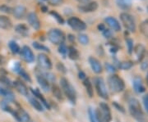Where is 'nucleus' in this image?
Masks as SVG:
<instances>
[{"label":"nucleus","mask_w":148,"mask_h":122,"mask_svg":"<svg viewBox=\"0 0 148 122\" xmlns=\"http://www.w3.org/2000/svg\"><path fill=\"white\" fill-rule=\"evenodd\" d=\"M108 85L111 92L114 94L121 93L124 90L125 88L124 81L117 75H113L110 76V78L108 79Z\"/></svg>","instance_id":"f257e3e1"},{"label":"nucleus","mask_w":148,"mask_h":122,"mask_svg":"<svg viewBox=\"0 0 148 122\" xmlns=\"http://www.w3.org/2000/svg\"><path fill=\"white\" fill-rule=\"evenodd\" d=\"M60 85H61V89L64 92V94L69 98V101L72 103H75L76 98H77V94H76V90H75L73 86L71 85L69 80L64 77L61 78Z\"/></svg>","instance_id":"f03ea898"},{"label":"nucleus","mask_w":148,"mask_h":122,"mask_svg":"<svg viewBox=\"0 0 148 122\" xmlns=\"http://www.w3.org/2000/svg\"><path fill=\"white\" fill-rule=\"evenodd\" d=\"M96 116L99 122H110L112 120L111 111L110 106L106 102H101L99 108L95 110Z\"/></svg>","instance_id":"7ed1b4c3"},{"label":"nucleus","mask_w":148,"mask_h":122,"mask_svg":"<svg viewBox=\"0 0 148 122\" xmlns=\"http://www.w3.org/2000/svg\"><path fill=\"white\" fill-rule=\"evenodd\" d=\"M128 106H129V112L132 115V117L138 121H141L143 118V112L140 102L138 99L131 98L128 102Z\"/></svg>","instance_id":"20e7f679"},{"label":"nucleus","mask_w":148,"mask_h":122,"mask_svg":"<svg viewBox=\"0 0 148 122\" xmlns=\"http://www.w3.org/2000/svg\"><path fill=\"white\" fill-rule=\"evenodd\" d=\"M48 39L53 44L60 45L61 43H64L65 40V35L59 29H51L48 32Z\"/></svg>","instance_id":"39448f33"},{"label":"nucleus","mask_w":148,"mask_h":122,"mask_svg":"<svg viewBox=\"0 0 148 122\" xmlns=\"http://www.w3.org/2000/svg\"><path fill=\"white\" fill-rule=\"evenodd\" d=\"M120 19L123 26L127 29L128 31L135 32L136 30V22L134 17L127 12H123L120 14Z\"/></svg>","instance_id":"423d86ee"},{"label":"nucleus","mask_w":148,"mask_h":122,"mask_svg":"<svg viewBox=\"0 0 148 122\" xmlns=\"http://www.w3.org/2000/svg\"><path fill=\"white\" fill-rule=\"evenodd\" d=\"M68 24L69 26L76 31H82L86 29V23L77 16H72L69 18Z\"/></svg>","instance_id":"0eeeda50"},{"label":"nucleus","mask_w":148,"mask_h":122,"mask_svg":"<svg viewBox=\"0 0 148 122\" xmlns=\"http://www.w3.org/2000/svg\"><path fill=\"white\" fill-rule=\"evenodd\" d=\"M95 85L98 95L101 97L102 98H104V99H108L109 94H108V91H107V89H106L104 80L102 78H100V77L95 78Z\"/></svg>","instance_id":"6e6552de"},{"label":"nucleus","mask_w":148,"mask_h":122,"mask_svg":"<svg viewBox=\"0 0 148 122\" xmlns=\"http://www.w3.org/2000/svg\"><path fill=\"white\" fill-rule=\"evenodd\" d=\"M37 62L40 68L45 70L52 69V62L49 58L45 53H40L37 57Z\"/></svg>","instance_id":"1a4fd4ad"},{"label":"nucleus","mask_w":148,"mask_h":122,"mask_svg":"<svg viewBox=\"0 0 148 122\" xmlns=\"http://www.w3.org/2000/svg\"><path fill=\"white\" fill-rule=\"evenodd\" d=\"M21 56L25 62L32 63L35 61V55L32 50L28 46H24L21 50Z\"/></svg>","instance_id":"9d476101"},{"label":"nucleus","mask_w":148,"mask_h":122,"mask_svg":"<svg viewBox=\"0 0 148 122\" xmlns=\"http://www.w3.org/2000/svg\"><path fill=\"white\" fill-rule=\"evenodd\" d=\"M27 21L29 23V25L35 30H40V19L37 16L36 13L35 12H30L28 15H27Z\"/></svg>","instance_id":"9b49d317"},{"label":"nucleus","mask_w":148,"mask_h":122,"mask_svg":"<svg viewBox=\"0 0 148 122\" xmlns=\"http://www.w3.org/2000/svg\"><path fill=\"white\" fill-rule=\"evenodd\" d=\"M97 8H98V3H97V2H95V1L78 6V10L82 12H84V13L95 12L97 10Z\"/></svg>","instance_id":"f8f14e48"},{"label":"nucleus","mask_w":148,"mask_h":122,"mask_svg":"<svg viewBox=\"0 0 148 122\" xmlns=\"http://www.w3.org/2000/svg\"><path fill=\"white\" fill-rule=\"evenodd\" d=\"M106 23L109 26V27L110 28L111 30H113L114 31L119 32L121 30V26L119 24V22L117 21V19H115L113 16H108L105 19Z\"/></svg>","instance_id":"ddd939ff"},{"label":"nucleus","mask_w":148,"mask_h":122,"mask_svg":"<svg viewBox=\"0 0 148 122\" xmlns=\"http://www.w3.org/2000/svg\"><path fill=\"white\" fill-rule=\"evenodd\" d=\"M133 52L135 53L136 58H137V62H142L143 59L145 57V53H146V48L143 46V44L139 43L137 44L134 48H133Z\"/></svg>","instance_id":"4468645a"},{"label":"nucleus","mask_w":148,"mask_h":122,"mask_svg":"<svg viewBox=\"0 0 148 122\" xmlns=\"http://www.w3.org/2000/svg\"><path fill=\"white\" fill-rule=\"evenodd\" d=\"M12 14L15 16V18L18 19V20L23 19L27 15V8L24 6H16V7L13 8Z\"/></svg>","instance_id":"2eb2a0df"},{"label":"nucleus","mask_w":148,"mask_h":122,"mask_svg":"<svg viewBox=\"0 0 148 122\" xmlns=\"http://www.w3.org/2000/svg\"><path fill=\"white\" fill-rule=\"evenodd\" d=\"M36 79L39 85L40 86V88L45 92H48V91L50 89V85H49V80L42 74L37 75Z\"/></svg>","instance_id":"dca6fc26"},{"label":"nucleus","mask_w":148,"mask_h":122,"mask_svg":"<svg viewBox=\"0 0 148 122\" xmlns=\"http://www.w3.org/2000/svg\"><path fill=\"white\" fill-rule=\"evenodd\" d=\"M89 63H90L91 69L95 74H101L102 72V70H103L102 66H101V62L97 59L93 58V57H90L89 58Z\"/></svg>","instance_id":"f3484780"},{"label":"nucleus","mask_w":148,"mask_h":122,"mask_svg":"<svg viewBox=\"0 0 148 122\" xmlns=\"http://www.w3.org/2000/svg\"><path fill=\"white\" fill-rule=\"evenodd\" d=\"M132 86H133V89L136 93L138 94H142L145 91V86L143 85V80L141 79V77H135L133 82H132Z\"/></svg>","instance_id":"a211bd4d"},{"label":"nucleus","mask_w":148,"mask_h":122,"mask_svg":"<svg viewBox=\"0 0 148 122\" xmlns=\"http://www.w3.org/2000/svg\"><path fill=\"white\" fill-rule=\"evenodd\" d=\"M13 86L15 87L16 91L23 96H28V89L25 84H23L20 80H16L13 82Z\"/></svg>","instance_id":"6ab92c4d"},{"label":"nucleus","mask_w":148,"mask_h":122,"mask_svg":"<svg viewBox=\"0 0 148 122\" xmlns=\"http://www.w3.org/2000/svg\"><path fill=\"white\" fill-rule=\"evenodd\" d=\"M0 95L4 97L6 100L14 101V94L11 90L0 85Z\"/></svg>","instance_id":"aec40b11"},{"label":"nucleus","mask_w":148,"mask_h":122,"mask_svg":"<svg viewBox=\"0 0 148 122\" xmlns=\"http://www.w3.org/2000/svg\"><path fill=\"white\" fill-rule=\"evenodd\" d=\"M12 27V23L11 20L6 16H0V28L3 30H10Z\"/></svg>","instance_id":"412c9836"},{"label":"nucleus","mask_w":148,"mask_h":122,"mask_svg":"<svg viewBox=\"0 0 148 122\" xmlns=\"http://www.w3.org/2000/svg\"><path fill=\"white\" fill-rule=\"evenodd\" d=\"M31 91H32L33 95L35 96L36 98H39V99H40V101L41 102V103L44 105V106H45L48 109L50 108V106H49V102H48L46 101V99L44 98V96L40 93V91L38 90V89H31Z\"/></svg>","instance_id":"4be33fe9"},{"label":"nucleus","mask_w":148,"mask_h":122,"mask_svg":"<svg viewBox=\"0 0 148 122\" xmlns=\"http://www.w3.org/2000/svg\"><path fill=\"white\" fill-rule=\"evenodd\" d=\"M117 6L122 10H129L132 7V0H116Z\"/></svg>","instance_id":"5701e85b"},{"label":"nucleus","mask_w":148,"mask_h":122,"mask_svg":"<svg viewBox=\"0 0 148 122\" xmlns=\"http://www.w3.org/2000/svg\"><path fill=\"white\" fill-rule=\"evenodd\" d=\"M29 101L32 106L38 112H44V105L39 100H37L36 97H30Z\"/></svg>","instance_id":"b1692460"},{"label":"nucleus","mask_w":148,"mask_h":122,"mask_svg":"<svg viewBox=\"0 0 148 122\" xmlns=\"http://www.w3.org/2000/svg\"><path fill=\"white\" fill-rule=\"evenodd\" d=\"M15 30L17 32L19 35H21V36H24V37H27L29 35V28L25 25V24H19L15 27Z\"/></svg>","instance_id":"393cba45"},{"label":"nucleus","mask_w":148,"mask_h":122,"mask_svg":"<svg viewBox=\"0 0 148 122\" xmlns=\"http://www.w3.org/2000/svg\"><path fill=\"white\" fill-rule=\"evenodd\" d=\"M52 93H53V96L58 100H59V101H63L64 100V94H63L62 89L58 87V85H53L52 86Z\"/></svg>","instance_id":"a878e982"},{"label":"nucleus","mask_w":148,"mask_h":122,"mask_svg":"<svg viewBox=\"0 0 148 122\" xmlns=\"http://www.w3.org/2000/svg\"><path fill=\"white\" fill-rule=\"evenodd\" d=\"M68 53H69V58L72 60H77L79 58V52L77 50V48H75L73 46H70L68 48Z\"/></svg>","instance_id":"bb28decb"},{"label":"nucleus","mask_w":148,"mask_h":122,"mask_svg":"<svg viewBox=\"0 0 148 122\" xmlns=\"http://www.w3.org/2000/svg\"><path fill=\"white\" fill-rule=\"evenodd\" d=\"M84 83L85 87H86V93L87 94L89 95L90 98H92L93 97V94H94V90H93V87H92V84L90 81V80L88 78H86V80L83 81Z\"/></svg>","instance_id":"cd10ccee"},{"label":"nucleus","mask_w":148,"mask_h":122,"mask_svg":"<svg viewBox=\"0 0 148 122\" xmlns=\"http://www.w3.org/2000/svg\"><path fill=\"white\" fill-rule=\"evenodd\" d=\"M139 29H140V31H141V33L143 34V35L145 37L148 38V19L145 20V21H143L140 24Z\"/></svg>","instance_id":"c85d7f7f"},{"label":"nucleus","mask_w":148,"mask_h":122,"mask_svg":"<svg viewBox=\"0 0 148 122\" xmlns=\"http://www.w3.org/2000/svg\"><path fill=\"white\" fill-rule=\"evenodd\" d=\"M8 46H9V48H10V50L12 51V53H14V54H16V53L21 52L20 46H19V45L17 44V43L15 42V41H10L9 43H8Z\"/></svg>","instance_id":"c756f323"},{"label":"nucleus","mask_w":148,"mask_h":122,"mask_svg":"<svg viewBox=\"0 0 148 122\" xmlns=\"http://www.w3.org/2000/svg\"><path fill=\"white\" fill-rule=\"evenodd\" d=\"M132 66H133V62H131V61H125V62H120L119 65V67L121 70H126L131 69L132 67Z\"/></svg>","instance_id":"7c9ffc66"},{"label":"nucleus","mask_w":148,"mask_h":122,"mask_svg":"<svg viewBox=\"0 0 148 122\" xmlns=\"http://www.w3.org/2000/svg\"><path fill=\"white\" fill-rule=\"evenodd\" d=\"M88 115H89V119H90V122H99L95 110L92 109L91 107H89V109H88Z\"/></svg>","instance_id":"2f4dec72"},{"label":"nucleus","mask_w":148,"mask_h":122,"mask_svg":"<svg viewBox=\"0 0 148 122\" xmlns=\"http://www.w3.org/2000/svg\"><path fill=\"white\" fill-rule=\"evenodd\" d=\"M50 15L52 16H53V18H55L56 19V21H58L59 24H61V25H63L64 23V18L61 16V15L59 14V13H58L57 12H55V11H51L50 12Z\"/></svg>","instance_id":"473e14b6"},{"label":"nucleus","mask_w":148,"mask_h":122,"mask_svg":"<svg viewBox=\"0 0 148 122\" xmlns=\"http://www.w3.org/2000/svg\"><path fill=\"white\" fill-rule=\"evenodd\" d=\"M0 82L3 85L7 86V87H12V86H13V83L11 82V80L8 78H7L5 75H1V77H0Z\"/></svg>","instance_id":"72a5a7b5"},{"label":"nucleus","mask_w":148,"mask_h":122,"mask_svg":"<svg viewBox=\"0 0 148 122\" xmlns=\"http://www.w3.org/2000/svg\"><path fill=\"white\" fill-rule=\"evenodd\" d=\"M78 40H79V42L82 44L86 45L89 43V38H88V36L86 35H85V34H80L79 35H78Z\"/></svg>","instance_id":"f704fd0d"},{"label":"nucleus","mask_w":148,"mask_h":122,"mask_svg":"<svg viewBox=\"0 0 148 122\" xmlns=\"http://www.w3.org/2000/svg\"><path fill=\"white\" fill-rule=\"evenodd\" d=\"M33 47L37 49V50H41V51H45V52H49V49L47 47H45V45H43L41 43L38 42L33 43Z\"/></svg>","instance_id":"c9c22d12"},{"label":"nucleus","mask_w":148,"mask_h":122,"mask_svg":"<svg viewBox=\"0 0 148 122\" xmlns=\"http://www.w3.org/2000/svg\"><path fill=\"white\" fill-rule=\"evenodd\" d=\"M126 44H127V51H128V53L129 54H132V52H133V48H134V46H133V40L130 38H127L126 39Z\"/></svg>","instance_id":"e433bc0d"},{"label":"nucleus","mask_w":148,"mask_h":122,"mask_svg":"<svg viewBox=\"0 0 148 122\" xmlns=\"http://www.w3.org/2000/svg\"><path fill=\"white\" fill-rule=\"evenodd\" d=\"M12 11H13V8H12L11 7L6 5V4H3L0 6V12H4L7 14H11V13H12Z\"/></svg>","instance_id":"4c0bfd02"},{"label":"nucleus","mask_w":148,"mask_h":122,"mask_svg":"<svg viewBox=\"0 0 148 122\" xmlns=\"http://www.w3.org/2000/svg\"><path fill=\"white\" fill-rule=\"evenodd\" d=\"M58 52H59L60 54H62L64 57H65L66 54L68 53V48H67V46L64 43H61L59 45V47H58Z\"/></svg>","instance_id":"58836bf2"},{"label":"nucleus","mask_w":148,"mask_h":122,"mask_svg":"<svg viewBox=\"0 0 148 122\" xmlns=\"http://www.w3.org/2000/svg\"><path fill=\"white\" fill-rule=\"evenodd\" d=\"M18 74H20L21 75V77L24 79V80H26L27 81H28V82H32V79H31V77H30V75L27 74V72L21 68V70H20V71L18 72Z\"/></svg>","instance_id":"ea45409f"},{"label":"nucleus","mask_w":148,"mask_h":122,"mask_svg":"<svg viewBox=\"0 0 148 122\" xmlns=\"http://www.w3.org/2000/svg\"><path fill=\"white\" fill-rule=\"evenodd\" d=\"M106 70H107L109 72H110V73H114V72L116 71L115 67H114L113 65H111V64L110 63H106Z\"/></svg>","instance_id":"a19ab883"},{"label":"nucleus","mask_w":148,"mask_h":122,"mask_svg":"<svg viewBox=\"0 0 148 122\" xmlns=\"http://www.w3.org/2000/svg\"><path fill=\"white\" fill-rule=\"evenodd\" d=\"M48 2L52 6H58L63 3L64 0H48Z\"/></svg>","instance_id":"79ce46f5"},{"label":"nucleus","mask_w":148,"mask_h":122,"mask_svg":"<svg viewBox=\"0 0 148 122\" xmlns=\"http://www.w3.org/2000/svg\"><path fill=\"white\" fill-rule=\"evenodd\" d=\"M103 35L106 38V39H110L113 36V33L109 29H106L104 31H103Z\"/></svg>","instance_id":"37998d69"},{"label":"nucleus","mask_w":148,"mask_h":122,"mask_svg":"<svg viewBox=\"0 0 148 122\" xmlns=\"http://www.w3.org/2000/svg\"><path fill=\"white\" fill-rule=\"evenodd\" d=\"M113 106H114V107L116 108L118 111H119V112H123V113H124V112H125V110H124V108H123V107L121 105H119V103H118L117 102H113Z\"/></svg>","instance_id":"c03bdc74"},{"label":"nucleus","mask_w":148,"mask_h":122,"mask_svg":"<svg viewBox=\"0 0 148 122\" xmlns=\"http://www.w3.org/2000/svg\"><path fill=\"white\" fill-rule=\"evenodd\" d=\"M57 69H58L59 71H61L62 73H66V72H67L65 66H64L62 63H60V62H58V63L57 64Z\"/></svg>","instance_id":"a18cd8bd"},{"label":"nucleus","mask_w":148,"mask_h":122,"mask_svg":"<svg viewBox=\"0 0 148 122\" xmlns=\"http://www.w3.org/2000/svg\"><path fill=\"white\" fill-rule=\"evenodd\" d=\"M143 104H144L146 111L148 113V94L147 95L144 96V98H143Z\"/></svg>","instance_id":"49530a36"},{"label":"nucleus","mask_w":148,"mask_h":122,"mask_svg":"<svg viewBox=\"0 0 148 122\" xmlns=\"http://www.w3.org/2000/svg\"><path fill=\"white\" fill-rule=\"evenodd\" d=\"M78 75H79V79L80 80H83L84 81L87 77H86V74H85L84 72L83 71H79V74H78Z\"/></svg>","instance_id":"de8ad7c7"},{"label":"nucleus","mask_w":148,"mask_h":122,"mask_svg":"<svg viewBox=\"0 0 148 122\" xmlns=\"http://www.w3.org/2000/svg\"><path fill=\"white\" fill-rule=\"evenodd\" d=\"M97 28H98V30H99L100 31H102V32L106 30V26H105V25H104V24H99V25H98V26H97Z\"/></svg>","instance_id":"09e8293b"},{"label":"nucleus","mask_w":148,"mask_h":122,"mask_svg":"<svg viewBox=\"0 0 148 122\" xmlns=\"http://www.w3.org/2000/svg\"><path fill=\"white\" fill-rule=\"evenodd\" d=\"M141 67H142V69L144 70H146L148 67V62H143L142 65H141Z\"/></svg>","instance_id":"8fccbe9b"},{"label":"nucleus","mask_w":148,"mask_h":122,"mask_svg":"<svg viewBox=\"0 0 148 122\" xmlns=\"http://www.w3.org/2000/svg\"><path fill=\"white\" fill-rule=\"evenodd\" d=\"M6 62V59L3 56L0 55V65H4Z\"/></svg>","instance_id":"3c124183"},{"label":"nucleus","mask_w":148,"mask_h":122,"mask_svg":"<svg viewBox=\"0 0 148 122\" xmlns=\"http://www.w3.org/2000/svg\"><path fill=\"white\" fill-rule=\"evenodd\" d=\"M77 1L80 3H82V4H86L87 3H90L91 0H77Z\"/></svg>","instance_id":"603ef678"},{"label":"nucleus","mask_w":148,"mask_h":122,"mask_svg":"<svg viewBox=\"0 0 148 122\" xmlns=\"http://www.w3.org/2000/svg\"><path fill=\"white\" fill-rule=\"evenodd\" d=\"M40 8H41V11H42L43 12H47V11H48V7H46V6L44 5L43 3H41V7H40Z\"/></svg>","instance_id":"864d4df0"},{"label":"nucleus","mask_w":148,"mask_h":122,"mask_svg":"<svg viewBox=\"0 0 148 122\" xmlns=\"http://www.w3.org/2000/svg\"><path fill=\"white\" fill-rule=\"evenodd\" d=\"M69 39L71 42H73L74 40H75V38H74L73 35H69Z\"/></svg>","instance_id":"5fc2aeb1"},{"label":"nucleus","mask_w":148,"mask_h":122,"mask_svg":"<svg viewBox=\"0 0 148 122\" xmlns=\"http://www.w3.org/2000/svg\"><path fill=\"white\" fill-rule=\"evenodd\" d=\"M147 84L148 85V72H147Z\"/></svg>","instance_id":"6e6d98bb"},{"label":"nucleus","mask_w":148,"mask_h":122,"mask_svg":"<svg viewBox=\"0 0 148 122\" xmlns=\"http://www.w3.org/2000/svg\"><path fill=\"white\" fill-rule=\"evenodd\" d=\"M39 1H40V2L41 3V2H45V1H48V0H39Z\"/></svg>","instance_id":"4d7b16f0"}]
</instances>
